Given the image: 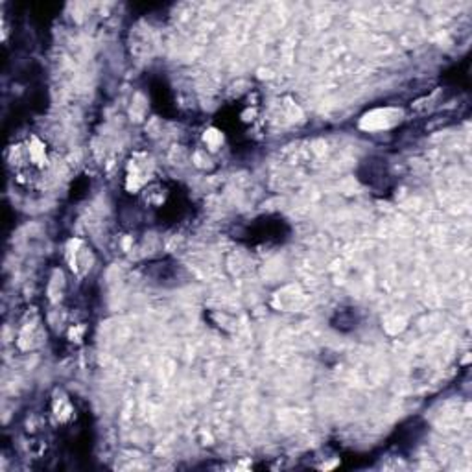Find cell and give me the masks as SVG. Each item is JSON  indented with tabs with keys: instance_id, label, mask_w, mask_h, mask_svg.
Wrapping results in <instances>:
<instances>
[{
	"instance_id": "6da1fadb",
	"label": "cell",
	"mask_w": 472,
	"mask_h": 472,
	"mask_svg": "<svg viewBox=\"0 0 472 472\" xmlns=\"http://www.w3.org/2000/svg\"><path fill=\"white\" fill-rule=\"evenodd\" d=\"M10 165L15 166V172L19 175H34L44 172L50 165L49 144L39 139L37 135H32V137L12 146Z\"/></svg>"
},
{
	"instance_id": "7a4b0ae2",
	"label": "cell",
	"mask_w": 472,
	"mask_h": 472,
	"mask_svg": "<svg viewBox=\"0 0 472 472\" xmlns=\"http://www.w3.org/2000/svg\"><path fill=\"white\" fill-rule=\"evenodd\" d=\"M155 159L148 151H133L126 163L124 189L129 194H143L150 185L155 183Z\"/></svg>"
},
{
	"instance_id": "3957f363",
	"label": "cell",
	"mask_w": 472,
	"mask_h": 472,
	"mask_svg": "<svg viewBox=\"0 0 472 472\" xmlns=\"http://www.w3.org/2000/svg\"><path fill=\"white\" fill-rule=\"evenodd\" d=\"M63 259L66 267L71 269V274L78 279H83L91 274V269L95 267L97 262L93 247L78 236H73L65 242Z\"/></svg>"
},
{
	"instance_id": "277c9868",
	"label": "cell",
	"mask_w": 472,
	"mask_h": 472,
	"mask_svg": "<svg viewBox=\"0 0 472 472\" xmlns=\"http://www.w3.org/2000/svg\"><path fill=\"white\" fill-rule=\"evenodd\" d=\"M404 119V109L397 105L373 107L360 117L358 128L366 133H384L397 128Z\"/></svg>"
},
{
	"instance_id": "5b68a950",
	"label": "cell",
	"mask_w": 472,
	"mask_h": 472,
	"mask_svg": "<svg viewBox=\"0 0 472 472\" xmlns=\"http://www.w3.org/2000/svg\"><path fill=\"white\" fill-rule=\"evenodd\" d=\"M43 327L39 320H30L27 323H22V327L19 329V347L22 351H32L37 349L43 344Z\"/></svg>"
},
{
	"instance_id": "8992f818",
	"label": "cell",
	"mask_w": 472,
	"mask_h": 472,
	"mask_svg": "<svg viewBox=\"0 0 472 472\" xmlns=\"http://www.w3.org/2000/svg\"><path fill=\"white\" fill-rule=\"evenodd\" d=\"M52 415H54V419H56L59 424L69 422V421L74 417V406H73L71 398L66 397L65 393H61V391H59V395L54 397V400H52Z\"/></svg>"
},
{
	"instance_id": "52a82bcc",
	"label": "cell",
	"mask_w": 472,
	"mask_h": 472,
	"mask_svg": "<svg viewBox=\"0 0 472 472\" xmlns=\"http://www.w3.org/2000/svg\"><path fill=\"white\" fill-rule=\"evenodd\" d=\"M201 143H204V146H205V150H207L209 153H214V151H218L223 144H226V133H223V131L218 129V128H214V126H211V128H207V129L204 131V135H201Z\"/></svg>"
}]
</instances>
